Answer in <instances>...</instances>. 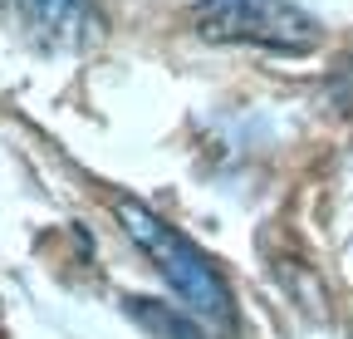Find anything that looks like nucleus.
<instances>
[{"instance_id":"20e7f679","label":"nucleus","mask_w":353,"mask_h":339,"mask_svg":"<svg viewBox=\"0 0 353 339\" xmlns=\"http://www.w3.org/2000/svg\"><path fill=\"white\" fill-rule=\"evenodd\" d=\"M128 310L138 315L157 339H201L196 334V325L187 320V315H172L167 305H157V300H128Z\"/></svg>"},{"instance_id":"f257e3e1","label":"nucleus","mask_w":353,"mask_h":339,"mask_svg":"<svg viewBox=\"0 0 353 339\" xmlns=\"http://www.w3.org/2000/svg\"><path fill=\"white\" fill-rule=\"evenodd\" d=\"M118 217H123L128 236L148 251V261L162 271V280L182 295V305H187L201 325L231 329V320H236L231 290H226V280H221V271L211 266L206 251H196L182 231H172L162 217H152V211L138 206V202H118Z\"/></svg>"},{"instance_id":"39448f33","label":"nucleus","mask_w":353,"mask_h":339,"mask_svg":"<svg viewBox=\"0 0 353 339\" xmlns=\"http://www.w3.org/2000/svg\"><path fill=\"white\" fill-rule=\"evenodd\" d=\"M348 84H353V64H348Z\"/></svg>"},{"instance_id":"f03ea898","label":"nucleus","mask_w":353,"mask_h":339,"mask_svg":"<svg viewBox=\"0 0 353 339\" xmlns=\"http://www.w3.org/2000/svg\"><path fill=\"white\" fill-rule=\"evenodd\" d=\"M192 25L216 45H255L275 55H309L319 45V20L294 0H196Z\"/></svg>"},{"instance_id":"7ed1b4c3","label":"nucleus","mask_w":353,"mask_h":339,"mask_svg":"<svg viewBox=\"0 0 353 339\" xmlns=\"http://www.w3.org/2000/svg\"><path fill=\"white\" fill-rule=\"evenodd\" d=\"M15 10L39 39L64 45V50L88 45L103 30V15H99L94 0H15Z\"/></svg>"}]
</instances>
